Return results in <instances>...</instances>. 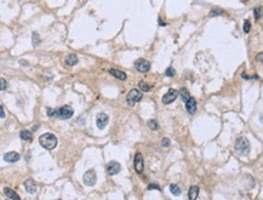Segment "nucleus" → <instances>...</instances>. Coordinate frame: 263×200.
<instances>
[{"mask_svg": "<svg viewBox=\"0 0 263 200\" xmlns=\"http://www.w3.org/2000/svg\"><path fill=\"white\" fill-rule=\"evenodd\" d=\"M39 143L45 149L51 150V149L56 148V146H57V137L55 135L47 132V133H44V135H41L39 137Z\"/></svg>", "mask_w": 263, "mask_h": 200, "instance_id": "1", "label": "nucleus"}, {"mask_svg": "<svg viewBox=\"0 0 263 200\" xmlns=\"http://www.w3.org/2000/svg\"><path fill=\"white\" fill-rule=\"evenodd\" d=\"M235 150L240 155H246L250 152V142L245 137H239L235 142Z\"/></svg>", "mask_w": 263, "mask_h": 200, "instance_id": "2", "label": "nucleus"}, {"mask_svg": "<svg viewBox=\"0 0 263 200\" xmlns=\"http://www.w3.org/2000/svg\"><path fill=\"white\" fill-rule=\"evenodd\" d=\"M73 114H74V110H73V108H72L71 105H63V107L56 109V115H55V116L66 120V119L72 118Z\"/></svg>", "mask_w": 263, "mask_h": 200, "instance_id": "3", "label": "nucleus"}, {"mask_svg": "<svg viewBox=\"0 0 263 200\" xmlns=\"http://www.w3.org/2000/svg\"><path fill=\"white\" fill-rule=\"evenodd\" d=\"M141 100H142V94H141L140 90H137V89L130 90L129 94H127V96H126V102H127V104H130V105H135L137 102H140Z\"/></svg>", "mask_w": 263, "mask_h": 200, "instance_id": "4", "label": "nucleus"}, {"mask_svg": "<svg viewBox=\"0 0 263 200\" xmlns=\"http://www.w3.org/2000/svg\"><path fill=\"white\" fill-rule=\"evenodd\" d=\"M83 181H84V183H85L86 186H90V187L95 186L96 182H97V176H96L95 170H88V171H86V172L84 174V176H83Z\"/></svg>", "mask_w": 263, "mask_h": 200, "instance_id": "5", "label": "nucleus"}, {"mask_svg": "<svg viewBox=\"0 0 263 200\" xmlns=\"http://www.w3.org/2000/svg\"><path fill=\"white\" fill-rule=\"evenodd\" d=\"M135 68L141 72V73H146L151 69V63L147 61V60H143V58H140L135 62Z\"/></svg>", "mask_w": 263, "mask_h": 200, "instance_id": "6", "label": "nucleus"}, {"mask_svg": "<svg viewBox=\"0 0 263 200\" xmlns=\"http://www.w3.org/2000/svg\"><path fill=\"white\" fill-rule=\"evenodd\" d=\"M120 170H121V165L118 161H114V160L108 163V165L106 166V171L108 172V175H112V176L119 174Z\"/></svg>", "mask_w": 263, "mask_h": 200, "instance_id": "7", "label": "nucleus"}, {"mask_svg": "<svg viewBox=\"0 0 263 200\" xmlns=\"http://www.w3.org/2000/svg\"><path fill=\"white\" fill-rule=\"evenodd\" d=\"M178 97V91H176L174 89H170L164 96H163V103L164 104H170Z\"/></svg>", "mask_w": 263, "mask_h": 200, "instance_id": "8", "label": "nucleus"}, {"mask_svg": "<svg viewBox=\"0 0 263 200\" xmlns=\"http://www.w3.org/2000/svg\"><path fill=\"white\" fill-rule=\"evenodd\" d=\"M108 120H109V118H108L107 114H104V113H98L97 116H96V124H97V127L101 129V130H103V129L107 126Z\"/></svg>", "mask_w": 263, "mask_h": 200, "instance_id": "9", "label": "nucleus"}, {"mask_svg": "<svg viewBox=\"0 0 263 200\" xmlns=\"http://www.w3.org/2000/svg\"><path fill=\"white\" fill-rule=\"evenodd\" d=\"M135 170L138 172V174H142L143 172V169H144V164H143V157L141 153H136L135 155Z\"/></svg>", "mask_w": 263, "mask_h": 200, "instance_id": "10", "label": "nucleus"}, {"mask_svg": "<svg viewBox=\"0 0 263 200\" xmlns=\"http://www.w3.org/2000/svg\"><path fill=\"white\" fill-rule=\"evenodd\" d=\"M185 109H187V112L189 113V114H194L195 113V110H196V101L194 97H189L188 100L185 101Z\"/></svg>", "mask_w": 263, "mask_h": 200, "instance_id": "11", "label": "nucleus"}, {"mask_svg": "<svg viewBox=\"0 0 263 200\" xmlns=\"http://www.w3.org/2000/svg\"><path fill=\"white\" fill-rule=\"evenodd\" d=\"M21 159V155L17 153V152H9V153H6L5 155H4V160L6 161V163H16V161H18Z\"/></svg>", "mask_w": 263, "mask_h": 200, "instance_id": "12", "label": "nucleus"}, {"mask_svg": "<svg viewBox=\"0 0 263 200\" xmlns=\"http://www.w3.org/2000/svg\"><path fill=\"white\" fill-rule=\"evenodd\" d=\"M24 188H26V191H27L28 193H30V194H34V193L36 192V184H35V182H34L32 178H28V180L24 182Z\"/></svg>", "mask_w": 263, "mask_h": 200, "instance_id": "13", "label": "nucleus"}, {"mask_svg": "<svg viewBox=\"0 0 263 200\" xmlns=\"http://www.w3.org/2000/svg\"><path fill=\"white\" fill-rule=\"evenodd\" d=\"M64 62H66L67 66L73 67V66H75V64L79 62V60H78V56H77V55H74V53H69L68 56H66Z\"/></svg>", "mask_w": 263, "mask_h": 200, "instance_id": "14", "label": "nucleus"}, {"mask_svg": "<svg viewBox=\"0 0 263 200\" xmlns=\"http://www.w3.org/2000/svg\"><path fill=\"white\" fill-rule=\"evenodd\" d=\"M4 193H5V195L9 198V199H13V200H19L21 199V197L15 192V191H12L11 188H7V187H5L4 188Z\"/></svg>", "mask_w": 263, "mask_h": 200, "instance_id": "15", "label": "nucleus"}, {"mask_svg": "<svg viewBox=\"0 0 263 200\" xmlns=\"http://www.w3.org/2000/svg\"><path fill=\"white\" fill-rule=\"evenodd\" d=\"M198 194H199V187L192 186L189 188V192H188V198L190 200H195L198 198Z\"/></svg>", "mask_w": 263, "mask_h": 200, "instance_id": "16", "label": "nucleus"}, {"mask_svg": "<svg viewBox=\"0 0 263 200\" xmlns=\"http://www.w3.org/2000/svg\"><path fill=\"white\" fill-rule=\"evenodd\" d=\"M109 73H110L112 75H114L115 78L120 79V80H125V79H126V74H125L124 72L118 71V69H109Z\"/></svg>", "mask_w": 263, "mask_h": 200, "instance_id": "17", "label": "nucleus"}, {"mask_svg": "<svg viewBox=\"0 0 263 200\" xmlns=\"http://www.w3.org/2000/svg\"><path fill=\"white\" fill-rule=\"evenodd\" d=\"M19 137H21V140H23V141H32V132L30 131H28V130H23V131H21L19 132Z\"/></svg>", "mask_w": 263, "mask_h": 200, "instance_id": "18", "label": "nucleus"}, {"mask_svg": "<svg viewBox=\"0 0 263 200\" xmlns=\"http://www.w3.org/2000/svg\"><path fill=\"white\" fill-rule=\"evenodd\" d=\"M179 95H181V98L184 101V102L190 97V94H189V91H188L185 88H182V89L179 90Z\"/></svg>", "mask_w": 263, "mask_h": 200, "instance_id": "19", "label": "nucleus"}, {"mask_svg": "<svg viewBox=\"0 0 263 200\" xmlns=\"http://www.w3.org/2000/svg\"><path fill=\"white\" fill-rule=\"evenodd\" d=\"M170 191H171V193H172L174 195H179V194L182 193L181 187L177 186V184H170Z\"/></svg>", "mask_w": 263, "mask_h": 200, "instance_id": "20", "label": "nucleus"}, {"mask_svg": "<svg viewBox=\"0 0 263 200\" xmlns=\"http://www.w3.org/2000/svg\"><path fill=\"white\" fill-rule=\"evenodd\" d=\"M32 39H33V46H38L40 44V36H39V34L36 32L33 33V38Z\"/></svg>", "mask_w": 263, "mask_h": 200, "instance_id": "21", "label": "nucleus"}, {"mask_svg": "<svg viewBox=\"0 0 263 200\" xmlns=\"http://www.w3.org/2000/svg\"><path fill=\"white\" fill-rule=\"evenodd\" d=\"M148 126L152 129V130H158L159 129V125H158V121L152 119V120H148Z\"/></svg>", "mask_w": 263, "mask_h": 200, "instance_id": "22", "label": "nucleus"}, {"mask_svg": "<svg viewBox=\"0 0 263 200\" xmlns=\"http://www.w3.org/2000/svg\"><path fill=\"white\" fill-rule=\"evenodd\" d=\"M176 74V71L174 67H169L166 71H165V75L166 77H175Z\"/></svg>", "mask_w": 263, "mask_h": 200, "instance_id": "23", "label": "nucleus"}, {"mask_svg": "<svg viewBox=\"0 0 263 200\" xmlns=\"http://www.w3.org/2000/svg\"><path fill=\"white\" fill-rule=\"evenodd\" d=\"M138 85H140L141 90H142V91H144V92H148V91L151 90V86H149V85H147V84H146L144 81H141V83H140Z\"/></svg>", "mask_w": 263, "mask_h": 200, "instance_id": "24", "label": "nucleus"}, {"mask_svg": "<svg viewBox=\"0 0 263 200\" xmlns=\"http://www.w3.org/2000/svg\"><path fill=\"white\" fill-rule=\"evenodd\" d=\"M7 88V81L4 79V78H0V91L1 90H5Z\"/></svg>", "mask_w": 263, "mask_h": 200, "instance_id": "25", "label": "nucleus"}, {"mask_svg": "<svg viewBox=\"0 0 263 200\" xmlns=\"http://www.w3.org/2000/svg\"><path fill=\"white\" fill-rule=\"evenodd\" d=\"M250 29H251V23H250L249 21H245V22H244V32H245V33H249Z\"/></svg>", "mask_w": 263, "mask_h": 200, "instance_id": "26", "label": "nucleus"}, {"mask_svg": "<svg viewBox=\"0 0 263 200\" xmlns=\"http://www.w3.org/2000/svg\"><path fill=\"white\" fill-rule=\"evenodd\" d=\"M170 144H171V142H170L169 138H163V141H161V146L163 147H170Z\"/></svg>", "mask_w": 263, "mask_h": 200, "instance_id": "27", "label": "nucleus"}, {"mask_svg": "<svg viewBox=\"0 0 263 200\" xmlns=\"http://www.w3.org/2000/svg\"><path fill=\"white\" fill-rule=\"evenodd\" d=\"M47 115L49 116H55L56 115V109H52V108H47Z\"/></svg>", "mask_w": 263, "mask_h": 200, "instance_id": "28", "label": "nucleus"}, {"mask_svg": "<svg viewBox=\"0 0 263 200\" xmlns=\"http://www.w3.org/2000/svg\"><path fill=\"white\" fill-rule=\"evenodd\" d=\"M148 189H158V191H160V186H158L155 183H152V184L148 186Z\"/></svg>", "mask_w": 263, "mask_h": 200, "instance_id": "29", "label": "nucleus"}, {"mask_svg": "<svg viewBox=\"0 0 263 200\" xmlns=\"http://www.w3.org/2000/svg\"><path fill=\"white\" fill-rule=\"evenodd\" d=\"M254 12H255V18H256V21H257V19H260V12H261V9H258V10L256 9Z\"/></svg>", "mask_w": 263, "mask_h": 200, "instance_id": "30", "label": "nucleus"}, {"mask_svg": "<svg viewBox=\"0 0 263 200\" xmlns=\"http://www.w3.org/2000/svg\"><path fill=\"white\" fill-rule=\"evenodd\" d=\"M5 110H4V108H2V105L0 104V118H5Z\"/></svg>", "mask_w": 263, "mask_h": 200, "instance_id": "31", "label": "nucleus"}, {"mask_svg": "<svg viewBox=\"0 0 263 200\" xmlns=\"http://www.w3.org/2000/svg\"><path fill=\"white\" fill-rule=\"evenodd\" d=\"M258 60H260V62L262 61V53H258Z\"/></svg>", "mask_w": 263, "mask_h": 200, "instance_id": "32", "label": "nucleus"}]
</instances>
